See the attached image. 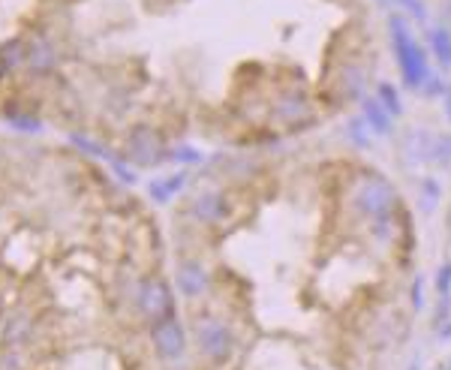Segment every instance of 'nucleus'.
<instances>
[{"mask_svg": "<svg viewBox=\"0 0 451 370\" xmlns=\"http://www.w3.org/2000/svg\"><path fill=\"white\" fill-rule=\"evenodd\" d=\"M388 31H391V48H394V57L400 64L406 87L409 91H421L430 78V66H427V57L421 52V45L413 39V34H409L406 18L394 13L388 18Z\"/></svg>", "mask_w": 451, "mask_h": 370, "instance_id": "nucleus-1", "label": "nucleus"}, {"mask_svg": "<svg viewBox=\"0 0 451 370\" xmlns=\"http://www.w3.org/2000/svg\"><path fill=\"white\" fill-rule=\"evenodd\" d=\"M355 208L364 217H370V223H388L391 214L397 208V193L388 184V178L379 172H364L361 181L355 184Z\"/></svg>", "mask_w": 451, "mask_h": 370, "instance_id": "nucleus-2", "label": "nucleus"}, {"mask_svg": "<svg viewBox=\"0 0 451 370\" xmlns=\"http://www.w3.org/2000/svg\"><path fill=\"white\" fill-rule=\"evenodd\" d=\"M129 157L138 166H159L169 157V151L157 129H150L148 124H136L129 129Z\"/></svg>", "mask_w": 451, "mask_h": 370, "instance_id": "nucleus-3", "label": "nucleus"}, {"mask_svg": "<svg viewBox=\"0 0 451 370\" xmlns=\"http://www.w3.org/2000/svg\"><path fill=\"white\" fill-rule=\"evenodd\" d=\"M138 307L142 313L150 319V322H163V319L172 316L175 301H172V289L163 280H148L138 292Z\"/></svg>", "mask_w": 451, "mask_h": 370, "instance_id": "nucleus-4", "label": "nucleus"}, {"mask_svg": "<svg viewBox=\"0 0 451 370\" xmlns=\"http://www.w3.org/2000/svg\"><path fill=\"white\" fill-rule=\"evenodd\" d=\"M150 337H154L157 353L163 358H169V362H175V358L184 355L187 334H184V325H180L175 316L163 319V322H154V332H150Z\"/></svg>", "mask_w": 451, "mask_h": 370, "instance_id": "nucleus-5", "label": "nucleus"}, {"mask_svg": "<svg viewBox=\"0 0 451 370\" xmlns=\"http://www.w3.org/2000/svg\"><path fill=\"white\" fill-rule=\"evenodd\" d=\"M199 343H202V349L214 362H223V358L232 353V334H229V328L223 322H217V319L199 322Z\"/></svg>", "mask_w": 451, "mask_h": 370, "instance_id": "nucleus-6", "label": "nucleus"}, {"mask_svg": "<svg viewBox=\"0 0 451 370\" xmlns=\"http://www.w3.org/2000/svg\"><path fill=\"white\" fill-rule=\"evenodd\" d=\"M310 118V103L307 97L301 91H286L277 97L274 103V121L286 124V127H298L301 121H307Z\"/></svg>", "mask_w": 451, "mask_h": 370, "instance_id": "nucleus-7", "label": "nucleus"}, {"mask_svg": "<svg viewBox=\"0 0 451 370\" xmlns=\"http://www.w3.org/2000/svg\"><path fill=\"white\" fill-rule=\"evenodd\" d=\"M229 214V205H226V196L220 190H205L193 199V217L202 220V223H217Z\"/></svg>", "mask_w": 451, "mask_h": 370, "instance_id": "nucleus-8", "label": "nucleus"}, {"mask_svg": "<svg viewBox=\"0 0 451 370\" xmlns=\"http://www.w3.org/2000/svg\"><path fill=\"white\" fill-rule=\"evenodd\" d=\"M24 61H27V69L34 76L52 73V66H55V48H52V43L43 39V36H34L30 43H24Z\"/></svg>", "mask_w": 451, "mask_h": 370, "instance_id": "nucleus-9", "label": "nucleus"}, {"mask_svg": "<svg viewBox=\"0 0 451 370\" xmlns=\"http://www.w3.org/2000/svg\"><path fill=\"white\" fill-rule=\"evenodd\" d=\"M178 289L184 292L187 298H196L202 295L208 289V271L193 259H187V262L178 265Z\"/></svg>", "mask_w": 451, "mask_h": 370, "instance_id": "nucleus-10", "label": "nucleus"}, {"mask_svg": "<svg viewBox=\"0 0 451 370\" xmlns=\"http://www.w3.org/2000/svg\"><path fill=\"white\" fill-rule=\"evenodd\" d=\"M403 154L409 163H434V136L427 133L424 127L418 129H409L406 133V142H403Z\"/></svg>", "mask_w": 451, "mask_h": 370, "instance_id": "nucleus-11", "label": "nucleus"}, {"mask_svg": "<svg viewBox=\"0 0 451 370\" xmlns=\"http://www.w3.org/2000/svg\"><path fill=\"white\" fill-rule=\"evenodd\" d=\"M361 103H364V121H367V127L373 129V133H379V136H388L391 133V115L385 112L382 106H379V99L364 97Z\"/></svg>", "mask_w": 451, "mask_h": 370, "instance_id": "nucleus-12", "label": "nucleus"}, {"mask_svg": "<svg viewBox=\"0 0 451 370\" xmlns=\"http://www.w3.org/2000/svg\"><path fill=\"white\" fill-rule=\"evenodd\" d=\"M340 85H343V97L346 99H364V69L358 64H343V73H340Z\"/></svg>", "mask_w": 451, "mask_h": 370, "instance_id": "nucleus-13", "label": "nucleus"}, {"mask_svg": "<svg viewBox=\"0 0 451 370\" xmlns=\"http://www.w3.org/2000/svg\"><path fill=\"white\" fill-rule=\"evenodd\" d=\"M184 181H187V175L184 172H178V175H169V178H159V181H154L150 184V199H154V202H169V199H172L175 193L180 187H184Z\"/></svg>", "mask_w": 451, "mask_h": 370, "instance_id": "nucleus-14", "label": "nucleus"}, {"mask_svg": "<svg viewBox=\"0 0 451 370\" xmlns=\"http://www.w3.org/2000/svg\"><path fill=\"white\" fill-rule=\"evenodd\" d=\"M430 48H434V55L439 57V64L451 66V34H448V27L439 24L430 31Z\"/></svg>", "mask_w": 451, "mask_h": 370, "instance_id": "nucleus-15", "label": "nucleus"}, {"mask_svg": "<svg viewBox=\"0 0 451 370\" xmlns=\"http://www.w3.org/2000/svg\"><path fill=\"white\" fill-rule=\"evenodd\" d=\"M24 61V43H18V39H13L9 45L0 48V76L13 73V69Z\"/></svg>", "mask_w": 451, "mask_h": 370, "instance_id": "nucleus-16", "label": "nucleus"}, {"mask_svg": "<svg viewBox=\"0 0 451 370\" xmlns=\"http://www.w3.org/2000/svg\"><path fill=\"white\" fill-rule=\"evenodd\" d=\"M376 94H379V106H382L391 118H397L400 112H403V103H400V94H397V87H394V85L382 82V85H379V91H376Z\"/></svg>", "mask_w": 451, "mask_h": 370, "instance_id": "nucleus-17", "label": "nucleus"}, {"mask_svg": "<svg viewBox=\"0 0 451 370\" xmlns=\"http://www.w3.org/2000/svg\"><path fill=\"white\" fill-rule=\"evenodd\" d=\"M69 138H73V145H78V148H82V151H87V154H94V157H106L108 159V163H115V159L117 157H112V154H108L106 151V148H99V145H94V142H90V138H85V136H69Z\"/></svg>", "mask_w": 451, "mask_h": 370, "instance_id": "nucleus-18", "label": "nucleus"}, {"mask_svg": "<svg viewBox=\"0 0 451 370\" xmlns=\"http://www.w3.org/2000/svg\"><path fill=\"white\" fill-rule=\"evenodd\" d=\"M434 163H451V136H436L434 138Z\"/></svg>", "mask_w": 451, "mask_h": 370, "instance_id": "nucleus-19", "label": "nucleus"}, {"mask_svg": "<svg viewBox=\"0 0 451 370\" xmlns=\"http://www.w3.org/2000/svg\"><path fill=\"white\" fill-rule=\"evenodd\" d=\"M9 127L27 129V133H39V129H43V124H39L36 118H22V115H9Z\"/></svg>", "mask_w": 451, "mask_h": 370, "instance_id": "nucleus-20", "label": "nucleus"}, {"mask_svg": "<svg viewBox=\"0 0 451 370\" xmlns=\"http://www.w3.org/2000/svg\"><path fill=\"white\" fill-rule=\"evenodd\" d=\"M436 289H439V295H443V298H448V292H451V262H445L443 268H439Z\"/></svg>", "mask_w": 451, "mask_h": 370, "instance_id": "nucleus-21", "label": "nucleus"}, {"mask_svg": "<svg viewBox=\"0 0 451 370\" xmlns=\"http://www.w3.org/2000/svg\"><path fill=\"white\" fill-rule=\"evenodd\" d=\"M397 3L403 6V9H409V13H413V15L418 18V22H421V24L427 22V6L421 3V0H397Z\"/></svg>", "mask_w": 451, "mask_h": 370, "instance_id": "nucleus-22", "label": "nucleus"}, {"mask_svg": "<svg viewBox=\"0 0 451 370\" xmlns=\"http://www.w3.org/2000/svg\"><path fill=\"white\" fill-rule=\"evenodd\" d=\"M349 133H352V142H355L358 148H367V145H370V138H367V133H364V124H361V121H349Z\"/></svg>", "mask_w": 451, "mask_h": 370, "instance_id": "nucleus-23", "label": "nucleus"}, {"mask_svg": "<svg viewBox=\"0 0 451 370\" xmlns=\"http://www.w3.org/2000/svg\"><path fill=\"white\" fill-rule=\"evenodd\" d=\"M175 159H180V163H199V159H202V154L193 151V148H187V145H180L178 151H175Z\"/></svg>", "mask_w": 451, "mask_h": 370, "instance_id": "nucleus-24", "label": "nucleus"}, {"mask_svg": "<svg viewBox=\"0 0 451 370\" xmlns=\"http://www.w3.org/2000/svg\"><path fill=\"white\" fill-rule=\"evenodd\" d=\"M413 307L421 310L424 307V280L415 277V283H413Z\"/></svg>", "mask_w": 451, "mask_h": 370, "instance_id": "nucleus-25", "label": "nucleus"}, {"mask_svg": "<svg viewBox=\"0 0 451 370\" xmlns=\"http://www.w3.org/2000/svg\"><path fill=\"white\" fill-rule=\"evenodd\" d=\"M436 193H439V190H436V181H430V178H427V181H424V199H427V208H434Z\"/></svg>", "mask_w": 451, "mask_h": 370, "instance_id": "nucleus-26", "label": "nucleus"}, {"mask_svg": "<svg viewBox=\"0 0 451 370\" xmlns=\"http://www.w3.org/2000/svg\"><path fill=\"white\" fill-rule=\"evenodd\" d=\"M445 115H448V121H451V91L445 94Z\"/></svg>", "mask_w": 451, "mask_h": 370, "instance_id": "nucleus-27", "label": "nucleus"}, {"mask_svg": "<svg viewBox=\"0 0 451 370\" xmlns=\"http://www.w3.org/2000/svg\"><path fill=\"white\" fill-rule=\"evenodd\" d=\"M439 334H443V337L448 340V337H451V325H445V332H439Z\"/></svg>", "mask_w": 451, "mask_h": 370, "instance_id": "nucleus-28", "label": "nucleus"}, {"mask_svg": "<svg viewBox=\"0 0 451 370\" xmlns=\"http://www.w3.org/2000/svg\"><path fill=\"white\" fill-rule=\"evenodd\" d=\"M379 3H385V0H379Z\"/></svg>", "mask_w": 451, "mask_h": 370, "instance_id": "nucleus-29", "label": "nucleus"}]
</instances>
